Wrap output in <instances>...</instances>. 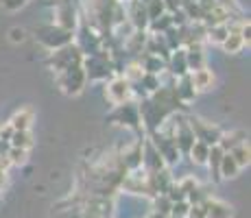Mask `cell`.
I'll return each instance as SVG.
<instances>
[{
    "label": "cell",
    "mask_w": 251,
    "mask_h": 218,
    "mask_svg": "<svg viewBox=\"0 0 251 218\" xmlns=\"http://www.w3.org/2000/svg\"><path fill=\"white\" fill-rule=\"evenodd\" d=\"M35 40L46 46L48 50H59V48L68 46V44L75 42V33L64 31L57 24H46V26L35 28Z\"/></svg>",
    "instance_id": "obj_1"
},
{
    "label": "cell",
    "mask_w": 251,
    "mask_h": 218,
    "mask_svg": "<svg viewBox=\"0 0 251 218\" xmlns=\"http://www.w3.org/2000/svg\"><path fill=\"white\" fill-rule=\"evenodd\" d=\"M83 70L90 81H107L112 79V57L103 50L94 52L90 57H83Z\"/></svg>",
    "instance_id": "obj_2"
},
{
    "label": "cell",
    "mask_w": 251,
    "mask_h": 218,
    "mask_svg": "<svg viewBox=\"0 0 251 218\" xmlns=\"http://www.w3.org/2000/svg\"><path fill=\"white\" fill-rule=\"evenodd\" d=\"M48 64H50L52 70L64 72L72 66H81L83 64V52L76 44H68V46L59 48V50H52V55L48 57Z\"/></svg>",
    "instance_id": "obj_3"
},
{
    "label": "cell",
    "mask_w": 251,
    "mask_h": 218,
    "mask_svg": "<svg viewBox=\"0 0 251 218\" xmlns=\"http://www.w3.org/2000/svg\"><path fill=\"white\" fill-rule=\"evenodd\" d=\"M105 96H107L109 103L116 105V107H118V105H125V103H131L133 85L129 83L123 74H116L107 81V85H105Z\"/></svg>",
    "instance_id": "obj_4"
},
{
    "label": "cell",
    "mask_w": 251,
    "mask_h": 218,
    "mask_svg": "<svg viewBox=\"0 0 251 218\" xmlns=\"http://www.w3.org/2000/svg\"><path fill=\"white\" fill-rule=\"evenodd\" d=\"M149 142H151L153 148L160 153V157L164 159L166 168L175 166V164L179 162L181 155H179V151H177L173 135H164V133H160V131H155V133H151V140H149Z\"/></svg>",
    "instance_id": "obj_5"
},
{
    "label": "cell",
    "mask_w": 251,
    "mask_h": 218,
    "mask_svg": "<svg viewBox=\"0 0 251 218\" xmlns=\"http://www.w3.org/2000/svg\"><path fill=\"white\" fill-rule=\"evenodd\" d=\"M59 87L66 92V94L70 96H76L83 92L85 87V81H88V76H85V70H83V64L81 66H72L68 70L59 72Z\"/></svg>",
    "instance_id": "obj_6"
},
{
    "label": "cell",
    "mask_w": 251,
    "mask_h": 218,
    "mask_svg": "<svg viewBox=\"0 0 251 218\" xmlns=\"http://www.w3.org/2000/svg\"><path fill=\"white\" fill-rule=\"evenodd\" d=\"M188 124H190L197 142H203V144H207V146H216L219 140H221V135H223V131L216 127V124L207 122V120H203V118H195V116H192V118H188Z\"/></svg>",
    "instance_id": "obj_7"
},
{
    "label": "cell",
    "mask_w": 251,
    "mask_h": 218,
    "mask_svg": "<svg viewBox=\"0 0 251 218\" xmlns=\"http://www.w3.org/2000/svg\"><path fill=\"white\" fill-rule=\"evenodd\" d=\"M173 120H175V131H173V140H175V146L179 155H188L192 148V144L197 142L195 133H192L190 124H188V118L181 114H173Z\"/></svg>",
    "instance_id": "obj_8"
},
{
    "label": "cell",
    "mask_w": 251,
    "mask_h": 218,
    "mask_svg": "<svg viewBox=\"0 0 251 218\" xmlns=\"http://www.w3.org/2000/svg\"><path fill=\"white\" fill-rule=\"evenodd\" d=\"M109 118L118 124H125V127L133 129V131H144L142 129V122H140V114H138V105L136 103H125V105H118L116 111Z\"/></svg>",
    "instance_id": "obj_9"
},
{
    "label": "cell",
    "mask_w": 251,
    "mask_h": 218,
    "mask_svg": "<svg viewBox=\"0 0 251 218\" xmlns=\"http://www.w3.org/2000/svg\"><path fill=\"white\" fill-rule=\"evenodd\" d=\"M55 18H57V26L64 28V31L75 33L76 26H79V13H76V9L72 7V2H68V0L57 4Z\"/></svg>",
    "instance_id": "obj_10"
},
{
    "label": "cell",
    "mask_w": 251,
    "mask_h": 218,
    "mask_svg": "<svg viewBox=\"0 0 251 218\" xmlns=\"http://www.w3.org/2000/svg\"><path fill=\"white\" fill-rule=\"evenodd\" d=\"M125 16H127V22L133 26V31H147L149 18H147V9H144L142 2L129 0V2L125 4Z\"/></svg>",
    "instance_id": "obj_11"
},
{
    "label": "cell",
    "mask_w": 251,
    "mask_h": 218,
    "mask_svg": "<svg viewBox=\"0 0 251 218\" xmlns=\"http://www.w3.org/2000/svg\"><path fill=\"white\" fill-rule=\"evenodd\" d=\"M142 146H144V140H138L136 144L125 148L123 157H120V164H123V168L127 172H133V170L142 168Z\"/></svg>",
    "instance_id": "obj_12"
},
{
    "label": "cell",
    "mask_w": 251,
    "mask_h": 218,
    "mask_svg": "<svg viewBox=\"0 0 251 218\" xmlns=\"http://www.w3.org/2000/svg\"><path fill=\"white\" fill-rule=\"evenodd\" d=\"M203 210H205V218H234V207L229 203L221 201V198H205L203 203Z\"/></svg>",
    "instance_id": "obj_13"
},
{
    "label": "cell",
    "mask_w": 251,
    "mask_h": 218,
    "mask_svg": "<svg viewBox=\"0 0 251 218\" xmlns=\"http://www.w3.org/2000/svg\"><path fill=\"white\" fill-rule=\"evenodd\" d=\"M173 92H175V98L179 100L181 105L192 103L195 96H197V90H195V85H192V81H190V74L175 79V83H173Z\"/></svg>",
    "instance_id": "obj_14"
},
{
    "label": "cell",
    "mask_w": 251,
    "mask_h": 218,
    "mask_svg": "<svg viewBox=\"0 0 251 218\" xmlns=\"http://www.w3.org/2000/svg\"><path fill=\"white\" fill-rule=\"evenodd\" d=\"M243 22L245 20H238L236 24H227L229 35H227V40L221 44L227 55H238V52L245 48V42H243V37H240V26H243Z\"/></svg>",
    "instance_id": "obj_15"
},
{
    "label": "cell",
    "mask_w": 251,
    "mask_h": 218,
    "mask_svg": "<svg viewBox=\"0 0 251 218\" xmlns=\"http://www.w3.org/2000/svg\"><path fill=\"white\" fill-rule=\"evenodd\" d=\"M166 70L171 72V74L175 76V79L190 74V72H188L186 50H183V48H177V50H173V52H171V57H168V61H166Z\"/></svg>",
    "instance_id": "obj_16"
},
{
    "label": "cell",
    "mask_w": 251,
    "mask_h": 218,
    "mask_svg": "<svg viewBox=\"0 0 251 218\" xmlns=\"http://www.w3.org/2000/svg\"><path fill=\"white\" fill-rule=\"evenodd\" d=\"M186 50V64L188 72H197L201 68H205V55H203V46L201 44H190L183 48Z\"/></svg>",
    "instance_id": "obj_17"
},
{
    "label": "cell",
    "mask_w": 251,
    "mask_h": 218,
    "mask_svg": "<svg viewBox=\"0 0 251 218\" xmlns=\"http://www.w3.org/2000/svg\"><path fill=\"white\" fill-rule=\"evenodd\" d=\"M190 81L197 92H207L214 87V72L207 70V68H201L197 72H190Z\"/></svg>",
    "instance_id": "obj_18"
},
{
    "label": "cell",
    "mask_w": 251,
    "mask_h": 218,
    "mask_svg": "<svg viewBox=\"0 0 251 218\" xmlns=\"http://www.w3.org/2000/svg\"><path fill=\"white\" fill-rule=\"evenodd\" d=\"M140 68H142V72H147V74H164L166 72V61H162L160 57L155 55H149V52H144L142 57H140Z\"/></svg>",
    "instance_id": "obj_19"
},
{
    "label": "cell",
    "mask_w": 251,
    "mask_h": 218,
    "mask_svg": "<svg viewBox=\"0 0 251 218\" xmlns=\"http://www.w3.org/2000/svg\"><path fill=\"white\" fill-rule=\"evenodd\" d=\"M223 155L225 151L216 144V146H210V155H207V162H205V166L210 168V177H212V181H221V159H223Z\"/></svg>",
    "instance_id": "obj_20"
},
{
    "label": "cell",
    "mask_w": 251,
    "mask_h": 218,
    "mask_svg": "<svg viewBox=\"0 0 251 218\" xmlns=\"http://www.w3.org/2000/svg\"><path fill=\"white\" fill-rule=\"evenodd\" d=\"M9 124H11L13 131H31V124H33V109L24 107L20 111H16L13 114V118L9 120Z\"/></svg>",
    "instance_id": "obj_21"
},
{
    "label": "cell",
    "mask_w": 251,
    "mask_h": 218,
    "mask_svg": "<svg viewBox=\"0 0 251 218\" xmlns=\"http://www.w3.org/2000/svg\"><path fill=\"white\" fill-rule=\"evenodd\" d=\"M147 40H149V33L147 31H133L131 35L125 40V48H127L131 55H140L147 46Z\"/></svg>",
    "instance_id": "obj_22"
},
{
    "label": "cell",
    "mask_w": 251,
    "mask_h": 218,
    "mask_svg": "<svg viewBox=\"0 0 251 218\" xmlns=\"http://www.w3.org/2000/svg\"><path fill=\"white\" fill-rule=\"evenodd\" d=\"M247 140V133L245 131H231V133H223L219 140V146L223 148L225 153H229L234 146H238L240 142H245Z\"/></svg>",
    "instance_id": "obj_23"
},
{
    "label": "cell",
    "mask_w": 251,
    "mask_h": 218,
    "mask_svg": "<svg viewBox=\"0 0 251 218\" xmlns=\"http://www.w3.org/2000/svg\"><path fill=\"white\" fill-rule=\"evenodd\" d=\"M227 35H229L227 24H216V26H207L205 28V42L216 44V46H221V44L227 40Z\"/></svg>",
    "instance_id": "obj_24"
},
{
    "label": "cell",
    "mask_w": 251,
    "mask_h": 218,
    "mask_svg": "<svg viewBox=\"0 0 251 218\" xmlns=\"http://www.w3.org/2000/svg\"><path fill=\"white\" fill-rule=\"evenodd\" d=\"M229 155L234 157V162L238 164V168H247L249 162H251V151H249V142L245 140V142H240L238 146H234L229 151Z\"/></svg>",
    "instance_id": "obj_25"
},
{
    "label": "cell",
    "mask_w": 251,
    "mask_h": 218,
    "mask_svg": "<svg viewBox=\"0 0 251 218\" xmlns=\"http://www.w3.org/2000/svg\"><path fill=\"white\" fill-rule=\"evenodd\" d=\"M168 28H173L171 13H164V16H160V18H155V20L149 22L147 33H149V35H164Z\"/></svg>",
    "instance_id": "obj_26"
},
{
    "label": "cell",
    "mask_w": 251,
    "mask_h": 218,
    "mask_svg": "<svg viewBox=\"0 0 251 218\" xmlns=\"http://www.w3.org/2000/svg\"><path fill=\"white\" fill-rule=\"evenodd\" d=\"M207 155H210V146L203 142H195L190 148V153H188V157H190V162L195 164V166H205Z\"/></svg>",
    "instance_id": "obj_27"
},
{
    "label": "cell",
    "mask_w": 251,
    "mask_h": 218,
    "mask_svg": "<svg viewBox=\"0 0 251 218\" xmlns=\"http://www.w3.org/2000/svg\"><path fill=\"white\" fill-rule=\"evenodd\" d=\"M11 148H22V151H28L33 146V135L31 131H13L11 140H9Z\"/></svg>",
    "instance_id": "obj_28"
},
{
    "label": "cell",
    "mask_w": 251,
    "mask_h": 218,
    "mask_svg": "<svg viewBox=\"0 0 251 218\" xmlns=\"http://www.w3.org/2000/svg\"><path fill=\"white\" fill-rule=\"evenodd\" d=\"M221 179H234V177H238V172H240V168H238V164L234 162V157H231L229 153H225L223 155V159H221Z\"/></svg>",
    "instance_id": "obj_29"
},
{
    "label": "cell",
    "mask_w": 251,
    "mask_h": 218,
    "mask_svg": "<svg viewBox=\"0 0 251 218\" xmlns=\"http://www.w3.org/2000/svg\"><path fill=\"white\" fill-rule=\"evenodd\" d=\"M136 85H142V92H144V94L151 96V94H155V92L162 87V79H160L157 74H147V72H144V74L140 76V81H138Z\"/></svg>",
    "instance_id": "obj_30"
},
{
    "label": "cell",
    "mask_w": 251,
    "mask_h": 218,
    "mask_svg": "<svg viewBox=\"0 0 251 218\" xmlns=\"http://www.w3.org/2000/svg\"><path fill=\"white\" fill-rule=\"evenodd\" d=\"M7 162L9 166H24L28 162V151H22V148H11L7 153Z\"/></svg>",
    "instance_id": "obj_31"
},
{
    "label": "cell",
    "mask_w": 251,
    "mask_h": 218,
    "mask_svg": "<svg viewBox=\"0 0 251 218\" xmlns=\"http://www.w3.org/2000/svg\"><path fill=\"white\" fill-rule=\"evenodd\" d=\"M144 9H147V18H149V22L151 20H155V18H160L164 16V2L162 0H149L147 4H144Z\"/></svg>",
    "instance_id": "obj_32"
},
{
    "label": "cell",
    "mask_w": 251,
    "mask_h": 218,
    "mask_svg": "<svg viewBox=\"0 0 251 218\" xmlns=\"http://www.w3.org/2000/svg\"><path fill=\"white\" fill-rule=\"evenodd\" d=\"M188 207H190V203H188V201H177V203H173L168 218H186Z\"/></svg>",
    "instance_id": "obj_33"
},
{
    "label": "cell",
    "mask_w": 251,
    "mask_h": 218,
    "mask_svg": "<svg viewBox=\"0 0 251 218\" xmlns=\"http://www.w3.org/2000/svg\"><path fill=\"white\" fill-rule=\"evenodd\" d=\"M177 186H179V188H181V192L188 196L192 190H197V188H199V181H197L195 177H183L181 181H177Z\"/></svg>",
    "instance_id": "obj_34"
},
{
    "label": "cell",
    "mask_w": 251,
    "mask_h": 218,
    "mask_svg": "<svg viewBox=\"0 0 251 218\" xmlns=\"http://www.w3.org/2000/svg\"><path fill=\"white\" fill-rule=\"evenodd\" d=\"M186 218H205L203 205H201V203H195V205H190V207H188Z\"/></svg>",
    "instance_id": "obj_35"
},
{
    "label": "cell",
    "mask_w": 251,
    "mask_h": 218,
    "mask_svg": "<svg viewBox=\"0 0 251 218\" xmlns=\"http://www.w3.org/2000/svg\"><path fill=\"white\" fill-rule=\"evenodd\" d=\"M24 37H26V33H24V28H20V26H13L11 31H9V40H11L13 44L24 42Z\"/></svg>",
    "instance_id": "obj_36"
},
{
    "label": "cell",
    "mask_w": 251,
    "mask_h": 218,
    "mask_svg": "<svg viewBox=\"0 0 251 218\" xmlns=\"http://www.w3.org/2000/svg\"><path fill=\"white\" fill-rule=\"evenodd\" d=\"M240 37H243L245 46H249L251 44V24H249V20H245L243 26H240Z\"/></svg>",
    "instance_id": "obj_37"
},
{
    "label": "cell",
    "mask_w": 251,
    "mask_h": 218,
    "mask_svg": "<svg viewBox=\"0 0 251 218\" xmlns=\"http://www.w3.org/2000/svg\"><path fill=\"white\" fill-rule=\"evenodd\" d=\"M24 2H26V0H0V4H2L7 11H16V9L24 7Z\"/></svg>",
    "instance_id": "obj_38"
},
{
    "label": "cell",
    "mask_w": 251,
    "mask_h": 218,
    "mask_svg": "<svg viewBox=\"0 0 251 218\" xmlns=\"http://www.w3.org/2000/svg\"><path fill=\"white\" fill-rule=\"evenodd\" d=\"M164 2V11L166 13H175L181 9V0H162Z\"/></svg>",
    "instance_id": "obj_39"
},
{
    "label": "cell",
    "mask_w": 251,
    "mask_h": 218,
    "mask_svg": "<svg viewBox=\"0 0 251 218\" xmlns=\"http://www.w3.org/2000/svg\"><path fill=\"white\" fill-rule=\"evenodd\" d=\"M197 4H199V9L203 11V16H205V13H210L214 7H219V2H216V0H199Z\"/></svg>",
    "instance_id": "obj_40"
},
{
    "label": "cell",
    "mask_w": 251,
    "mask_h": 218,
    "mask_svg": "<svg viewBox=\"0 0 251 218\" xmlns=\"http://www.w3.org/2000/svg\"><path fill=\"white\" fill-rule=\"evenodd\" d=\"M11 135H13V129H11V124H2L0 127V142H9L11 140Z\"/></svg>",
    "instance_id": "obj_41"
},
{
    "label": "cell",
    "mask_w": 251,
    "mask_h": 218,
    "mask_svg": "<svg viewBox=\"0 0 251 218\" xmlns=\"http://www.w3.org/2000/svg\"><path fill=\"white\" fill-rule=\"evenodd\" d=\"M147 218H168V216H166V214H160V212H155V210H153V212H151V214H149Z\"/></svg>",
    "instance_id": "obj_42"
},
{
    "label": "cell",
    "mask_w": 251,
    "mask_h": 218,
    "mask_svg": "<svg viewBox=\"0 0 251 218\" xmlns=\"http://www.w3.org/2000/svg\"><path fill=\"white\" fill-rule=\"evenodd\" d=\"M116 2H120V4H127V2H129V0H116Z\"/></svg>",
    "instance_id": "obj_43"
},
{
    "label": "cell",
    "mask_w": 251,
    "mask_h": 218,
    "mask_svg": "<svg viewBox=\"0 0 251 218\" xmlns=\"http://www.w3.org/2000/svg\"><path fill=\"white\" fill-rule=\"evenodd\" d=\"M138 2H142V4H147V2H149V0H138Z\"/></svg>",
    "instance_id": "obj_44"
}]
</instances>
